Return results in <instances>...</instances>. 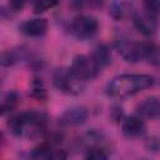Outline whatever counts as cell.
Here are the masks:
<instances>
[{
	"instance_id": "6da1fadb",
	"label": "cell",
	"mask_w": 160,
	"mask_h": 160,
	"mask_svg": "<svg viewBox=\"0 0 160 160\" xmlns=\"http://www.w3.org/2000/svg\"><path fill=\"white\" fill-rule=\"evenodd\" d=\"M154 78L145 74H124L111 79L106 86V92L111 98L126 99L152 86Z\"/></svg>"
},
{
	"instance_id": "7a4b0ae2",
	"label": "cell",
	"mask_w": 160,
	"mask_h": 160,
	"mask_svg": "<svg viewBox=\"0 0 160 160\" xmlns=\"http://www.w3.org/2000/svg\"><path fill=\"white\" fill-rule=\"evenodd\" d=\"M48 116L42 111L29 110L14 115L8 126L19 138H36L46 130Z\"/></svg>"
},
{
	"instance_id": "3957f363",
	"label": "cell",
	"mask_w": 160,
	"mask_h": 160,
	"mask_svg": "<svg viewBox=\"0 0 160 160\" xmlns=\"http://www.w3.org/2000/svg\"><path fill=\"white\" fill-rule=\"evenodd\" d=\"M54 86L68 95H79L85 88V81L75 75L71 69H58L52 75Z\"/></svg>"
},
{
	"instance_id": "277c9868",
	"label": "cell",
	"mask_w": 160,
	"mask_h": 160,
	"mask_svg": "<svg viewBox=\"0 0 160 160\" xmlns=\"http://www.w3.org/2000/svg\"><path fill=\"white\" fill-rule=\"evenodd\" d=\"M115 46L120 56L128 62H138L148 59L149 52L152 48V45L150 44L138 41H118Z\"/></svg>"
},
{
	"instance_id": "5b68a950",
	"label": "cell",
	"mask_w": 160,
	"mask_h": 160,
	"mask_svg": "<svg viewBox=\"0 0 160 160\" xmlns=\"http://www.w3.org/2000/svg\"><path fill=\"white\" fill-rule=\"evenodd\" d=\"M99 29L98 20L90 15H80L71 22V32L80 40L92 38Z\"/></svg>"
},
{
	"instance_id": "8992f818",
	"label": "cell",
	"mask_w": 160,
	"mask_h": 160,
	"mask_svg": "<svg viewBox=\"0 0 160 160\" xmlns=\"http://www.w3.org/2000/svg\"><path fill=\"white\" fill-rule=\"evenodd\" d=\"M70 69L75 75H78L84 81L94 79L101 71L98 68V65L94 62L91 56H88V55H78V56H75L72 62H71Z\"/></svg>"
},
{
	"instance_id": "52a82bcc",
	"label": "cell",
	"mask_w": 160,
	"mask_h": 160,
	"mask_svg": "<svg viewBox=\"0 0 160 160\" xmlns=\"http://www.w3.org/2000/svg\"><path fill=\"white\" fill-rule=\"evenodd\" d=\"M88 119V110L84 106H71L65 110L59 118V122L62 126H79Z\"/></svg>"
},
{
	"instance_id": "ba28073f",
	"label": "cell",
	"mask_w": 160,
	"mask_h": 160,
	"mask_svg": "<svg viewBox=\"0 0 160 160\" xmlns=\"http://www.w3.org/2000/svg\"><path fill=\"white\" fill-rule=\"evenodd\" d=\"M121 131L128 138H138L144 134L145 131V122L142 118L138 115L128 116L122 120L121 124Z\"/></svg>"
},
{
	"instance_id": "9c48e42d",
	"label": "cell",
	"mask_w": 160,
	"mask_h": 160,
	"mask_svg": "<svg viewBox=\"0 0 160 160\" xmlns=\"http://www.w3.org/2000/svg\"><path fill=\"white\" fill-rule=\"evenodd\" d=\"M48 30V21L41 18H35L26 20L25 22L21 24L20 31L30 38H39L42 36Z\"/></svg>"
},
{
	"instance_id": "30bf717a",
	"label": "cell",
	"mask_w": 160,
	"mask_h": 160,
	"mask_svg": "<svg viewBox=\"0 0 160 160\" xmlns=\"http://www.w3.org/2000/svg\"><path fill=\"white\" fill-rule=\"evenodd\" d=\"M138 114L140 118L156 119L160 116V99L156 96H150L144 99L138 105Z\"/></svg>"
},
{
	"instance_id": "8fae6325",
	"label": "cell",
	"mask_w": 160,
	"mask_h": 160,
	"mask_svg": "<svg viewBox=\"0 0 160 160\" xmlns=\"http://www.w3.org/2000/svg\"><path fill=\"white\" fill-rule=\"evenodd\" d=\"M132 21L135 28L145 36H150L155 32L156 26H158V20L150 18L149 15L144 14H135L132 15Z\"/></svg>"
},
{
	"instance_id": "7c38bea8",
	"label": "cell",
	"mask_w": 160,
	"mask_h": 160,
	"mask_svg": "<svg viewBox=\"0 0 160 160\" xmlns=\"http://www.w3.org/2000/svg\"><path fill=\"white\" fill-rule=\"evenodd\" d=\"M98 68L101 70L111 62V51L105 44H99L94 48L92 54L90 55Z\"/></svg>"
},
{
	"instance_id": "4fadbf2b",
	"label": "cell",
	"mask_w": 160,
	"mask_h": 160,
	"mask_svg": "<svg viewBox=\"0 0 160 160\" xmlns=\"http://www.w3.org/2000/svg\"><path fill=\"white\" fill-rule=\"evenodd\" d=\"M18 100H19V95L16 91H9L4 98H2V101H1V106H0V110H1V114H6V112H10L18 104Z\"/></svg>"
},
{
	"instance_id": "5bb4252c",
	"label": "cell",
	"mask_w": 160,
	"mask_h": 160,
	"mask_svg": "<svg viewBox=\"0 0 160 160\" xmlns=\"http://www.w3.org/2000/svg\"><path fill=\"white\" fill-rule=\"evenodd\" d=\"M129 10H130V5L126 2H112L110 6V15L114 19L119 20L126 16V14L130 12Z\"/></svg>"
},
{
	"instance_id": "9a60e30c",
	"label": "cell",
	"mask_w": 160,
	"mask_h": 160,
	"mask_svg": "<svg viewBox=\"0 0 160 160\" xmlns=\"http://www.w3.org/2000/svg\"><path fill=\"white\" fill-rule=\"evenodd\" d=\"M108 156H109V154L105 148H102L100 145H95L88 150L85 160H108Z\"/></svg>"
},
{
	"instance_id": "2e32d148",
	"label": "cell",
	"mask_w": 160,
	"mask_h": 160,
	"mask_svg": "<svg viewBox=\"0 0 160 160\" xmlns=\"http://www.w3.org/2000/svg\"><path fill=\"white\" fill-rule=\"evenodd\" d=\"M144 10L145 14L149 15L152 19H156L160 16V1L159 0H148L144 2Z\"/></svg>"
},
{
	"instance_id": "e0dca14e",
	"label": "cell",
	"mask_w": 160,
	"mask_h": 160,
	"mask_svg": "<svg viewBox=\"0 0 160 160\" xmlns=\"http://www.w3.org/2000/svg\"><path fill=\"white\" fill-rule=\"evenodd\" d=\"M19 60V54L14 51H6L1 55V65L2 66H10L15 64Z\"/></svg>"
},
{
	"instance_id": "ac0fdd59",
	"label": "cell",
	"mask_w": 160,
	"mask_h": 160,
	"mask_svg": "<svg viewBox=\"0 0 160 160\" xmlns=\"http://www.w3.org/2000/svg\"><path fill=\"white\" fill-rule=\"evenodd\" d=\"M31 92H32V96H35V98H38V99L45 98V89H44V86H42V82H41L39 79H35V80L32 81Z\"/></svg>"
},
{
	"instance_id": "d6986e66",
	"label": "cell",
	"mask_w": 160,
	"mask_h": 160,
	"mask_svg": "<svg viewBox=\"0 0 160 160\" xmlns=\"http://www.w3.org/2000/svg\"><path fill=\"white\" fill-rule=\"evenodd\" d=\"M55 5H56L55 1H44V0L42 1H36L34 4V11L38 12V14H40V12H44L46 10H50Z\"/></svg>"
},
{
	"instance_id": "ffe728a7",
	"label": "cell",
	"mask_w": 160,
	"mask_h": 160,
	"mask_svg": "<svg viewBox=\"0 0 160 160\" xmlns=\"http://www.w3.org/2000/svg\"><path fill=\"white\" fill-rule=\"evenodd\" d=\"M45 160H68V155L64 150L56 149V150H51Z\"/></svg>"
}]
</instances>
